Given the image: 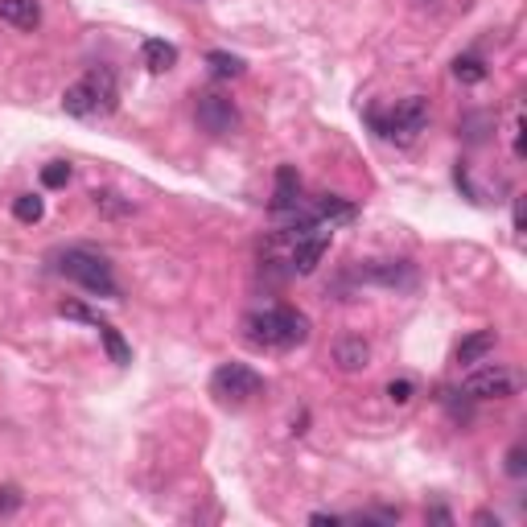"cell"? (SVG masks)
<instances>
[{
    "instance_id": "6da1fadb",
    "label": "cell",
    "mask_w": 527,
    "mask_h": 527,
    "mask_svg": "<svg viewBox=\"0 0 527 527\" xmlns=\"http://www.w3.org/2000/svg\"><path fill=\"white\" fill-rule=\"evenodd\" d=\"M120 103V83H116V70L112 67H95L87 75L78 78L75 87H67L62 95V108L67 116L78 120H91V116H112Z\"/></svg>"
},
{
    "instance_id": "7a4b0ae2",
    "label": "cell",
    "mask_w": 527,
    "mask_h": 527,
    "mask_svg": "<svg viewBox=\"0 0 527 527\" xmlns=\"http://www.w3.org/2000/svg\"><path fill=\"white\" fill-rule=\"evenodd\" d=\"M247 338L260 342V346H276V351H289V346H301L309 338V317L293 305H272V309H260L247 317Z\"/></svg>"
},
{
    "instance_id": "3957f363",
    "label": "cell",
    "mask_w": 527,
    "mask_h": 527,
    "mask_svg": "<svg viewBox=\"0 0 527 527\" xmlns=\"http://www.w3.org/2000/svg\"><path fill=\"white\" fill-rule=\"evenodd\" d=\"M58 272L67 276V281L83 284V289L95 293V297H116L120 293L116 276H112V264L103 260V255L87 252V247H70V252H62L58 255Z\"/></svg>"
},
{
    "instance_id": "277c9868",
    "label": "cell",
    "mask_w": 527,
    "mask_h": 527,
    "mask_svg": "<svg viewBox=\"0 0 527 527\" xmlns=\"http://www.w3.org/2000/svg\"><path fill=\"white\" fill-rule=\"evenodd\" d=\"M210 391H215L223 404H247L264 391V380L252 367H244V362H223V367L210 375Z\"/></svg>"
},
{
    "instance_id": "5b68a950",
    "label": "cell",
    "mask_w": 527,
    "mask_h": 527,
    "mask_svg": "<svg viewBox=\"0 0 527 527\" xmlns=\"http://www.w3.org/2000/svg\"><path fill=\"white\" fill-rule=\"evenodd\" d=\"M194 112H198L202 132H210V137H227V132L239 128V112H235L231 95H223V91H202Z\"/></svg>"
},
{
    "instance_id": "8992f818",
    "label": "cell",
    "mask_w": 527,
    "mask_h": 527,
    "mask_svg": "<svg viewBox=\"0 0 527 527\" xmlns=\"http://www.w3.org/2000/svg\"><path fill=\"white\" fill-rule=\"evenodd\" d=\"M424 128H429V99H424V95H408V99H400V103L391 108L388 120H383V137L412 140L416 132H424Z\"/></svg>"
},
{
    "instance_id": "52a82bcc",
    "label": "cell",
    "mask_w": 527,
    "mask_h": 527,
    "mask_svg": "<svg viewBox=\"0 0 527 527\" xmlns=\"http://www.w3.org/2000/svg\"><path fill=\"white\" fill-rule=\"evenodd\" d=\"M466 396H474V400H507V396H515V388H519V380H515V371H507V367H482V371H474V375H466Z\"/></svg>"
},
{
    "instance_id": "ba28073f",
    "label": "cell",
    "mask_w": 527,
    "mask_h": 527,
    "mask_svg": "<svg viewBox=\"0 0 527 527\" xmlns=\"http://www.w3.org/2000/svg\"><path fill=\"white\" fill-rule=\"evenodd\" d=\"M359 276H362V281H371V284H383V289H412V284H416V272H412V264H404V260H375V264H362Z\"/></svg>"
},
{
    "instance_id": "9c48e42d",
    "label": "cell",
    "mask_w": 527,
    "mask_h": 527,
    "mask_svg": "<svg viewBox=\"0 0 527 527\" xmlns=\"http://www.w3.org/2000/svg\"><path fill=\"white\" fill-rule=\"evenodd\" d=\"M326 252H330V235H326V231H313V235H305V239H297V244H293V252H289V264H293V272L309 276V272H317V264L326 260Z\"/></svg>"
},
{
    "instance_id": "30bf717a",
    "label": "cell",
    "mask_w": 527,
    "mask_h": 527,
    "mask_svg": "<svg viewBox=\"0 0 527 527\" xmlns=\"http://www.w3.org/2000/svg\"><path fill=\"white\" fill-rule=\"evenodd\" d=\"M334 362H338L342 371H362V367L371 362V346H367L359 334H346V338L334 342Z\"/></svg>"
},
{
    "instance_id": "8fae6325",
    "label": "cell",
    "mask_w": 527,
    "mask_h": 527,
    "mask_svg": "<svg viewBox=\"0 0 527 527\" xmlns=\"http://www.w3.org/2000/svg\"><path fill=\"white\" fill-rule=\"evenodd\" d=\"M293 206H301V177H297V169H293V165H281V169H276L272 210L281 215V210H293Z\"/></svg>"
},
{
    "instance_id": "7c38bea8",
    "label": "cell",
    "mask_w": 527,
    "mask_h": 527,
    "mask_svg": "<svg viewBox=\"0 0 527 527\" xmlns=\"http://www.w3.org/2000/svg\"><path fill=\"white\" fill-rule=\"evenodd\" d=\"M0 21H9L17 30H38L41 25L38 0H0Z\"/></svg>"
},
{
    "instance_id": "4fadbf2b",
    "label": "cell",
    "mask_w": 527,
    "mask_h": 527,
    "mask_svg": "<svg viewBox=\"0 0 527 527\" xmlns=\"http://www.w3.org/2000/svg\"><path fill=\"white\" fill-rule=\"evenodd\" d=\"M140 58H145V67L153 70V75H165V70L177 67V46L174 41H161V38H148L145 46H140Z\"/></svg>"
},
{
    "instance_id": "5bb4252c",
    "label": "cell",
    "mask_w": 527,
    "mask_h": 527,
    "mask_svg": "<svg viewBox=\"0 0 527 527\" xmlns=\"http://www.w3.org/2000/svg\"><path fill=\"white\" fill-rule=\"evenodd\" d=\"M498 346V334L495 330H478V334H469V338H461L458 346V362L461 367H469V362H482L490 351Z\"/></svg>"
},
{
    "instance_id": "9a60e30c",
    "label": "cell",
    "mask_w": 527,
    "mask_h": 527,
    "mask_svg": "<svg viewBox=\"0 0 527 527\" xmlns=\"http://www.w3.org/2000/svg\"><path fill=\"white\" fill-rule=\"evenodd\" d=\"M99 338H103V351H108V359L112 362H132V346L124 342V334L116 330V326H108V322H99Z\"/></svg>"
},
{
    "instance_id": "2e32d148",
    "label": "cell",
    "mask_w": 527,
    "mask_h": 527,
    "mask_svg": "<svg viewBox=\"0 0 527 527\" xmlns=\"http://www.w3.org/2000/svg\"><path fill=\"white\" fill-rule=\"evenodd\" d=\"M206 67H210L215 78H239L244 75V58H239V54H227V49H210V54H206Z\"/></svg>"
},
{
    "instance_id": "e0dca14e",
    "label": "cell",
    "mask_w": 527,
    "mask_h": 527,
    "mask_svg": "<svg viewBox=\"0 0 527 527\" xmlns=\"http://www.w3.org/2000/svg\"><path fill=\"white\" fill-rule=\"evenodd\" d=\"M317 219H338V223H346V219H354V206L346 202V198H338V194H326L322 202H317V210H313Z\"/></svg>"
},
{
    "instance_id": "ac0fdd59",
    "label": "cell",
    "mask_w": 527,
    "mask_h": 527,
    "mask_svg": "<svg viewBox=\"0 0 527 527\" xmlns=\"http://www.w3.org/2000/svg\"><path fill=\"white\" fill-rule=\"evenodd\" d=\"M453 78L474 87V83H482V78H487V62H482V58H469V54H466V58L453 62Z\"/></svg>"
},
{
    "instance_id": "d6986e66",
    "label": "cell",
    "mask_w": 527,
    "mask_h": 527,
    "mask_svg": "<svg viewBox=\"0 0 527 527\" xmlns=\"http://www.w3.org/2000/svg\"><path fill=\"white\" fill-rule=\"evenodd\" d=\"M13 215H17L21 223H41V215H46V202H41L38 194H21L17 202H13Z\"/></svg>"
},
{
    "instance_id": "ffe728a7",
    "label": "cell",
    "mask_w": 527,
    "mask_h": 527,
    "mask_svg": "<svg viewBox=\"0 0 527 527\" xmlns=\"http://www.w3.org/2000/svg\"><path fill=\"white\" fill-rule=\"evenodd\" d=\"M95 206L103 210L108 219H124V215H132V202H120V194H112V190H95Z\"/></svg>"
},
{
    "instance_id": "44dd1931",
    "label": "cell",
    "mask_w": 527,
    "mask_h": 527,
    "mask_svg": "<svg viewBox=\"0 0 527 527\" xmlns=\"http://www.w3.org/2000/svg\"><path fill=\"white\" fill-rule=\"evenodd\" d=\"M67 182H70V165H67V161H49V165L41 169V186L62 190Z\"/></svg>"
},
{
    "instance_id": "7402d4cb",
    "label": "cell",
    "mask_w": 527,
    "mask_h": 527,
    "mask_svg": "<svg viewBox=\"0 0 527 527\" xmlns=\"http://www.w3.org/2000/svg\"><path fill=\"white\" fill-rule=\"evenodd\" d=\"M62 317H70V322H87V326H99V313L87 309V305H78V301H62L58 305Z\"/></svg>"
},
{
    "instance_id": "603a6c76",
    "label": "cell",
    "mask_w": 527,
    "mask_h": 527,
    "mask_svg": "<svg viewBox=\"0 0 527 527\" xmlns=\"http://www.w3.org/2000/svg\"><path fill=\"white\" fill-rule=\"evenodd\" d=\"M21 503H25V498H21V490H17V487H0V519L17 515Z\"/></svg>"
},
{
    "instance_id": "cb8c5ba5",
    "label": "cell",
    "mask_w": 527,
    "mask_h": 527,
    "mask_svg": "<svg viewBox=\"0 0 527 527\" xmlns=\"http://www.w3.org/2000/svg\"><path fill=\"white\" fill-rule=\"evenodd\" d=\"M412 396H416V388H412L408 380H391V383H388V400H391V404H408Z\"/></svg>"
},
{
    "instance_id": "d4e9b609",
    "label": "cell",
    "mask_w": 527,
    "mask_h": 527,
    "mask_svg": "<svg viewBox=\"0 0 527 527\" xmlns=\"http://www.w3.org/2000/svg\"><path fill=\"white\" fill-rule=\"evenodd\" d=\"M507 474H511V478H523V474H527V453H523V445H515V450L507 453Z\"/></svg>"
},
{
    "instance_id": "484cf974",
    "label": "cell",
    "mask_w": 527,
    "mask_h": 527,
    "mask_svg": "<svg viewBox=\"0 0 527 527\" xmlns=\"http://www.w3.org/2000/svg\"><path fill=\"white\" fill-rule=\"evenodd\" d=\"M515 231H523V198H515Z\"/></svg>"
}]
</instances>
